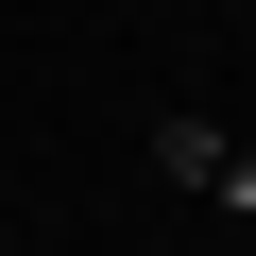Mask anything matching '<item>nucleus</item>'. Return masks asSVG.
Masks as SVG:
<instances>
[{"mask_svg": "<svg viewBox=\"0 0 256 256\" xmlns=\"http://www.w3.org/2000/svg\"><path fill=\"white\" fill-rule=\"evenodd\" d=\"M154 171H171V188H222V205H256V137H222V120H171V137H154Z\"/></svg>", "mask_w": 256, "mask_h": 256, "instance_id": "f257e3e1", "label": "nucleus"}]
</instances>
